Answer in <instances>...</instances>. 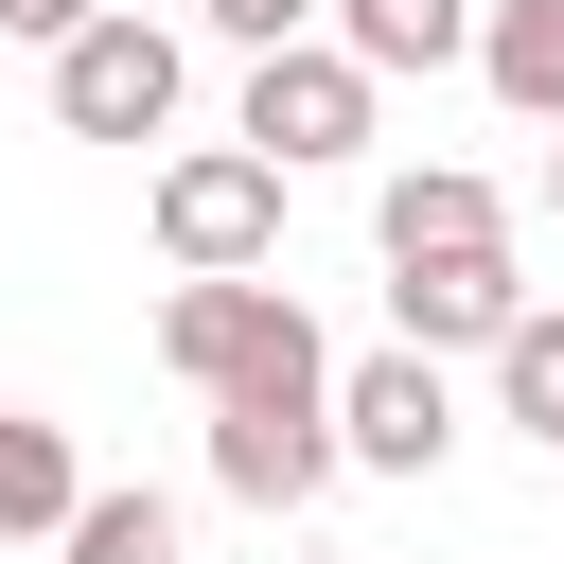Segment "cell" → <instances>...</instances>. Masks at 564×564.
<instances>
[{"label":"cell","instance_id":"6da1fadb","mask_svg":"<svg viewBox=\"0 0 564 564\" xmlns=\"http://www.w3.org/2000/svg\"><path fill=\"white\" fill-rule=\"evenodd\" d=\"M141 229H159L176 282H264L282 264V159L264 141H176L159 194H141Z\"/></svg>","mask_w":564,"mask_h":564},{"label":"cell","instance_id":"7a4b0ae2","mask_svg":"<svg viewBox=\"0 0 564 564\" xmlns=\"http://www.w3.org/2000/svg\"><path fill=\"white\" fill-rule=\"evenodd\" d=\"M335 458H352V441H335V352H282V370L212 388V494H247V511H300Z\"/></svg>","mask_w":564,"mask_h":564},{"label":"cell","instance_id":"3957f363","mask_svg":"<svg viewBox=\"0 0 564 564\" xmlns=\"http://www.w3.org/2000/svg\"><path fill=\"white\" fill-rule=\"evenodd\" d=\"M370 123H388V70H352L335 35H300V53H247V123H229V141H264L282 176H335V159H370Z\"/></svg>","mask_w":564,"mask_h":564},{"label":"cell","instance_id":"277c9868","mask_svg":"<svg viewBox=\"0 0 564 564\" xmlns=\"http://www.w3.org/2000/svg\"><path fill=\"white\" fill-rule=\"evenodd\" d=\"M176 88H194V53H176V18H141V0L53 53V123H70V141H159Z\"/></svg>","mask_w":564,"mask_h":564},{"label":"cell","instance_id":"5b68a950","mask_svg":"<svg viewBox=\"0 0 564 564\" xmlns=\"http://www.w3.org/2000/svg\"><path fill=\"white\" fill-rule=\"evenodd\" d=\"M335 441H352V476H441L458 458V388H441V352H335Z\"/></svg>","mask_w":564,"mask_h":564},{"label":"cell","instance_id":"8992f818","mask_svg":"<svg viewBox=\"0 0 564 564\" xmlns=\"http://www.w3.org/2000/svg\"><path fill=\"white\" fill-rule=\"evenodd\" d=\"M300 335H317V317H300L282 282H176V300H159V370H176L194 405H212V388H247V370H282Z\"/></svg>","mask_w":564,"mask_h":564},{"label":"cell","instance_id":"52a82bcc","mask_svg":"<svg viewBox=\"0 0 564 564\" xmlns=\"http://www.w3.org/2000/svg\"><path fill=\"white\" fill-rule=\"evenodd\" d=\"M511 317H529L511 247H423V264H388V335H405V352H494Z\"/></svg>","mask_w":564,"mask_h":564},{"label":"cell","instance_id":"ba28073f","mask_svg":"<svg viewBox=\"0 0 564 564\" xmlns=\"http://www.w3.org/2000/svg\"><path fill=\"white\" fill-rule=\"evenodd\" d=\"M370 247H388V264H423V247H511V194H494L476 159H405V176L370 194Z\"/></svg>","mask_w":564,"mask_h":564},{"label":"cell","instance_id":"9c48e42d","mask_svg":"<svg viewBox=\"0 0 564 564\" xmlns=\"http://www.w3.org/2000/svg\"><path fill=\"white\" fill-rule=\"evenodd\" d=\"M88 511V458H70V423L53 405H0V546H53Z\"/></svg>","mask_w":564,"mask_h":564},{"label":"cell","instance_id":"30bf717a","mask_svg":"<svg viewBox=\"0 0 564 564\" xmlns=\"http://www.w3.org/2000/svg\"><path fill=\"white\" fill-rule=\"evenodd\" d=\"M335 53L352 70H476V0H335Z\"/></svg>","mask_w":564,"mask_h":564},{"label":"cell","instance_id":"8fae6325","mask_svg":"<svg viewBox=\"0 0 564 564\" xmlns=\"http://www.w3.org/2000/svg\"><path fill=\"white\" fill-rule=\"evenodd\" d=\"M476 88L511 123H564V0H476Z\"/></svg>","mask_w":564,"mask_h":564},{"label":"cell","instance_id":"7c38bea8","mask_svg":"<svg viewBox=\"0 0 564 564\" xmlns=\"http://www.w3.org/2000/svg\"><path fill=\"white\" fill-rule=\"evenodd\" d=\"M53 564H176V494H141V476H88V511L53 529Z\"/></svg>","mask_w":564,"mask_h":564},{"label":"cell","instance_id":"4fadbf2b","mask_svg":"<svg viewBox=\"0 0 564 564\" xmlns=\"http://www.w3.org/2000/svg\"><path fill=\"white\" fill-rule=\"evenodd\" d=\"M494 423H529V441L564 458V300H529V317L494 335Z\"/></svg>","mask_w":564,"mask_h":564},{"label":"cell","instance_id":"5bb4252c","mask_svg":"<svg viewBox=\"0 0 564 564\" xmlns=\"http://www.w3.org/2000/svg\"><path fill=\"white\" fill-rule=\"evenodd\" d=\"M229 53H300V35H335V0H194Z\"/></svg>","mask_w":564,"mask_h":564},{"label":"cell","instance_id":"9a60e30c","mask_svg":"<svg viewBox=\"0 0 564 564\" xmlns=\"http://www.w3.org/2000/svg\"><path fill=\"white\" fill-rule=\"evenodd\" d=\"M88 18H123V0H0V35H35V53H70Z\"/></svg>","mask_w":564,"mask_h":564},{"label":"cell","instance_id":"2e32d148","mask_svg":"<svg viewBox=\"0 0 564 564\" xmlns=\"http://www.w3.org/2000/svg\"><path fill=\"white\" fill-rule=\"evenodd\" d=\"M546 212H564V141H546Z\"/></svg>","mask_w":564,"mask_h":564},{"label":"cell","instance_id":"e0dca14e","mask_svg":"<svg viewBox=\"0 0 564 564\" xmlns=\"http://www.w3.org/2000/svg\"><path fill=\"white\" fill-rule=\"evenodd\" d=\"M300 564H335V546H300Z\"/></svg>","mask_w":564,"mask_h":564}]
</instances>
